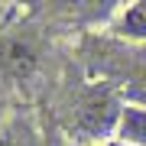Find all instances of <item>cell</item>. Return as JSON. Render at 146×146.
I'll use <instances>...</instances> for the list:
<instances>
[{"label":"cell","mask_w":146,"mask_h":146,"mask_svg":"<svg viewBox=\"0 0 146 146\" xmlns=\"http://www.w3.org/2000/svg\"><path fill=\"white\" fill-rule=\"evenodd\" d=\"M88 65L110 84L117 94L146 104V49H130L104 39H88L84 42Z\"/></svg>","instance_id":"6da1fadb"},{"label":"cell","mask_w":146,"mask_h":146,"mask_svg":"<svg viewBox=\"0 0 146 146\" xmlns=\"http://www.w3.org/2000/svg\"><path fill=\"white\" fill-rule=\"evenodd\" d=\"M0 65H3L7 72H13L16 78L33 75L36 65H39V46H36V39L23 36V33L3 36L0 39Z\"/></svg>","instance_id":"3957f363"},{"label":"cell","mask_w":146,"mask_h":146,"mask_svg":"<svg viewBox=\"0 0 146 146\" xmlns=\"http://www.w3.org/2000/svg\"><path fill=\"white\" fill-rule=\"evenodd\" d=\"M120 117H123L120 94L104 81L88 84L75 101L68 133H72V140H104L110 130L120 127Z\"/></svg>","instance_id":"7a4b0ae2"},{"label":"cell","mask_w":146,"mask_h":146,"mask_svg":"<svg viewBox=\"0 0 146 146\" xmlns=\"http://www.w3.org/2000/svg\"><path fill=\"white\" fill-rule=\"evenodd\" d=\"M0 146H36V133L29 130V123H13L0 133Z\"/></svg>","instance_id":"8992f818"},{"label":"cell","mask_w":146,"mask_h":146,"mask_svg":"<svg viewBox=\"0 0 146 146\" xmlns=\"http://www.w3.org/2000/svg\"><path fill=\"white\" fill-rule=\"evenodd\" d=\"M107 146H130V143H107Z\"/></svg>","instance_id":"52a82bcc"},{"label":"cell","mask_w":146,"mask_h":146,"mask_svg":"<svg viewBox=\"0 0 146 146\" xmlns=\"http://www.w3.org/2000/svg\"><path fill=\"white\" fill-rule=\"evenodd\" d=\"M114 33L123 39H146V3H133L130 10H123Z\"/></svg>","instance_id":"5b68a950"},{"label":"cell","mask_w":146,"mask_h":146,"mask_svg":"<svg viewBox=\"0 0 146 146\" xmlns=\"http://www.w3.org/2000/svg\"><path fill=\"white\" fill-rule=\"evenodd\" d=\"M117 136H120V143L146 146V107H123Z\"/></svg>","instance_id":"277c9868"}]
</instances>
